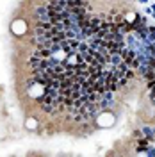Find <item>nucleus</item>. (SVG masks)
Masks as SVG:
<instances>
[{
    "label": "nucleus",
    "instance_id": "obj_1",
    "mask_svg": "<svg viewBox=\"0 0 155 157\" xmlns=\"http://www.w3.org/2000/svg\"><path fill=\"white\" fill-rule=\"evenodd\" d=\"M146 148H148V141H144V139L139 141V150H146Z\"/></svg>",
    "mask_w": 155,
    "mask_h": 157
},
{
    "label": "nucleus",
    "instance_id": "obj_2",
    "mask_svg": "<svg viewBox=\"0 0 155 157\" xmlns=\"http://www.w3.org/2000/svg\"><path fill=\"white\" fill-rule=\"evenodd\" d=\"M143 130H144V134H146V136H152V132H153V130L148 129V127H146V129H143Z\"/></svg>",
    "mask_w": 155,
    "mask_h": 157
}]
</instances>
